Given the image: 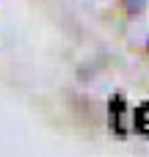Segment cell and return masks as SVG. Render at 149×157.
Returning <instances> with one entry per match:
<instances>
[{
  "label": "cell",
  "instance_id": "cell-1",
  "mask_svg": "<svg viewBox=\"0 0 149 157\" xmlns=\"http://www.w3.org/2000/svg\"><path fill=\"white\" fill-rule=\"evenodd\" d=\"M133 124H135L138 132L149 135V102H141V105L135 108V113H133Z\"/></svg>",
  "mask_w": 149,
  "mask_h": 157
}]
</instances>
